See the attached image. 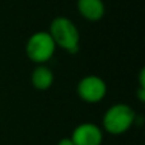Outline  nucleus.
I'll list each match as a JSON object with an SVG mask.
<instances>
[{"mask_svg":"<svg viewBox=\"0 0 145 145\" xmlns=\"http://www.w3.org/2000/svg\"><path fill=\"white\" fill-rule=\"evenodd\" d=\"M136 112L127 103H115L105 111L102 117V130L113 136L126 134L136 123Z\"/></svg>","mask_w":145,"mask_h":145,"instance_id":"1","label":"nucleus"},{"mask_svg":"<svg viewBox=\"0 0 145 145\" xmlns=\"http://www.w3.org/2000/svg\"><path fill=\"white\" fill-rule=\"evenodd\" d=\"M48 33L56 47L63 48L68 54H78L80 50V32L76 24L68 17H56L51 20Z\"/></svg>","mask_w":145,"mask_h":145,"instance_id":"2","label":"nucleus"},{"mask_svg":"<svg viewBox=\"0 0 145 145\" xmlns=\"http://www.w3.org/2000/svg\"><path fill=\"white\" fill-rule=\"evenodd\" d=\"M56 45L47 31H37L25 42V55L28 60L37 65L47 64L56 52Z\"/></svg>","mask_w":145,"mask_h":145,"instance_id":"3","label":"nucleus"},{"mask_svg":"<svg viewBox=\"0 0 145 145\" xmlns=\"http://www.w3.org/2000/svg\"><path fill=\"white\" fill-rule=\"evenodd\" d=\"M108 92L107 83L98 75H85L78 82L76 94L83 102L95 105L102 102Z\"/></svg>","mask_w":145,"mask_h":145,"instance_id":"4","label":"nucleus"},{"mask_svg":"<svg viewBox=\"0 0 145 145\" xmlns=\"http://www.w3.org/2000/svg\"><path fill=\"white\" fill-rule=\"evenodd\" d=\"M70 139L74 145H102L105 133L97 123L82 122L74 127Z\"/></svg>","mask_w":145,"mask_h":145,"instance_id":"5","label":"nucleus"},{"mask_svg":"<svg viewBox=\"0 0 145 145\" xmlns=\"http://www.w3.org/2000/svg\"><path fill=\"white\" fill-rule=\"evenodd\" d=\"M76 9L80 17L92 23L102 20L106 14L103 0H76Z\"/></svg>","mask_w":145,"mask_h":145,"instance_id":"6","label":"nucleus"},{"mask_svg":"<svg viewBox=\"0 0 145 145\" xmlns=\"http://www.w3.org/2000/svg\"><path fill=\"white\" fill-rule=\"evenodd\" d=\"M54 82H55L54 71L46 64L37 65L31 72V84L37 90H41V92L48 90L54 85Z\"/></svg>","mask_w":145,"mask_h":145,"instance_id":"7","label":"nucleus"},{"mask_svg":"<svg viewBox=\"0 0 145 145\" xmlns=\"http://www.w3.org/2000/svg\"><path fill=\"white\" fill-rule=\"evenodd\" d=\"M136 97H138L140 103L145 102V88H140V87L138 88V90H136Z\"/></svg>","mask_w":145,"mask_h":145,"instance_id":"8","label":"nucleus"},{"mask_svg":"<svg viewBox=\"0 0 145 145\" xmlns=\"http://www.w3.org/2000/svg\"><path fill=\"white\" fill-rule=\"evenodd\" d=\"M139 87L145 88V69L144 68L139 72Z\"/></svg>","mask_w":145,"mask_h":145,"instance_id":"9","label":"nucleus"},{"mask_svg":"<svg viewBox=\"0 0 145 145\" xmlns=\"http://www.w3.org/2000/svg\"><path fill=\"white\" fill-rule=\"evenodd\" d=\"M57 145H74V143L71 141L70 138H63V139H60V140H59Z\"/></svg>","mask_w":145,"mask_h":145,"instance_id":"10","label":"nucleus"}]
</instances>
